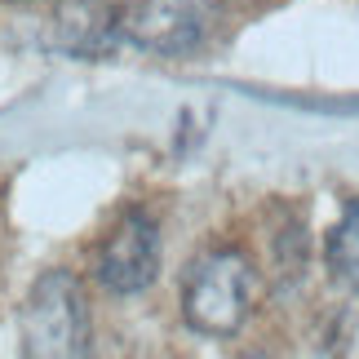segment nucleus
Listing matches in <instances>:
<instances>
[{"mask_svg":"<svg viewBox=\"0 0 359 359\" xmlns=\"http://www.w3.org/2000/svg\"><path fill=\"white\" fill-rule=\"evenodd\" d=\"M226 5H257V0H226Z\"/></svg>","mask_w":359,"mask_h":359,"instance_id":"0eeeda50","label":"nucleus"},{"mask_svg":"<svg viewBox=\"0 0 359 359\" xmlns=\"http://www.w3.org/2000/svg\"><path fill=\"white\" fill-rule=\"evenodd\" d=\"M257 271L236 248H213L196 257L182 280V320L200 337H236L253 315Z\"/></svg>","mask_w":359,"mask_h":359,"instance_id":"f257e3e1","label":"nucleus"},{"mask_svg":"<svg viewBox=\"0 0 359 359\" xmlns=\"http://www.w3.org/2000/svg\"><path fill=\"white\" fill-rule=\"evenodd\" d=\"M160 275V226L142 209H129L98 248V284L116 297H133Z\"/></svg>","mask_w":359,"mask_h":359,"instance_id":"20e7f679","label":"nucleus"},{"mask_svg":"<svg viewBox=\"0 0 359 359\" xmlns=\"http://www.w3.org/2000/svg\"><path fill=\"white\" fill-rule=\"evenodd\" d=\"M40 45L89 62L116 53V0H49V13L40 18Z\"/></svg>","mask_w":359,"mask_h":359,"instance_id":"39448f33","label":"nucleus"},{"mask_svg":"<svg viewBox=\"0 0 359 359\" xmlns=\"http://www.w3.org/2000/svg\"><path fill=\"white\" fill-rule=\"evenodd\" d=\"M18 341L32 359L89 355V297L72 271H40L18 306Z\"/></svg>","mask_w":359,"mask_h":359,"instance_id":"f03ea898","label":"nucleus"},{"mask_svg":"<svg viewBox=\"0 0 359 359\" xmlns=\"http://www.w3.org/2000/svg\"><path fill=\"white\" fill-rule=\"evenodd\" d=\"M324 266L333 275L337 288L359 293V200H346L337 226L324 240Z\"/></svg>","mask_w":359,"mask_h":359,"instance_id":"423d86ee","label":"nucleus"},{"mask_svg":"<svg viewBox=\"0 0 359 359\" xmlns=\"http://www.w3.org/2000/svg\"><path fill=\"white\" fill-rule=\"evenodd\" d=\"M209 0H116L120 40L147 53H160V58L191 53L209 36Z\"/></svg>","mask_w":359,"mask_h":359,"instance_id":"7ed1b4c3","label":"nucleus"}]
</instances>
